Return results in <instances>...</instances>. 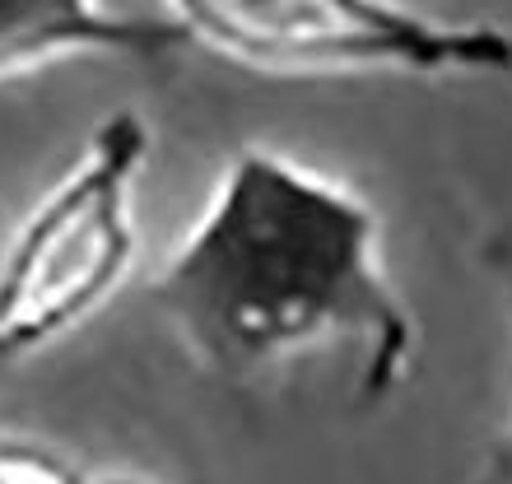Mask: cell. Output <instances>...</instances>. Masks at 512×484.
Segmentation results:
<instances>
[{
  "label": "cell",
  "instance_id": "6da1fadb",
  "mask_svg": "<svg viewBox=\"0 0 512 484\" xmlns=\"http://www.w3.org/2000/svg\"><path fill=\"white\" fill-rule=\"evenodd\" d=\"M149 298L182 350L238 387L340 350L354 405L373 410L415 359V317L387 275L378 210L261 145L229 154Z\"/></svg>",
  "mask_w": 512,
  "mask_h": 484
},
{
  "label": "cell",
  "instance_id": "7a4b0ae2",
  "mask_svg": "<svg viewBox=\"0 0 512 484\" xmlns=\"http://www.w3.org/2000/svg\"><path fill=\"white\" fill-rule=\"evenodd\" d=\"M145 163L149 121L131 108L108 112L14 224L0 256V363L61 345L122 294L140 261L135 191Z\"/></svg>",
  "mask_w": 512,
  "mask_h": 484
},
{
  "label": "cell",
  "instance_id": "3957f363",
  "mask_svg": "<svg viewBox=\"0 0 512 484\" xmlns=\"http://www.w3.org/2000/svg\"><path fill=\"white\" fill-rule=\"evenodd\" d=\"M182 38L256 75L508 80L512 33L410 0H163Z\"/></svg>",
  "mask_w": 512,
  "mask_h": 484
},
{
  "label": "cell",
  "instance_id": "277c9868",
  "mask_svg": "<svg viewBox=\"0 0 512 484\" xmlns=\"http://www.w3.org/2000/svg\"><path fill=\"white\" fill-rule=\"evenodd\" d=\"M187 47L173 19L117 14L103 0H0V84L75 56L159 61Z\"/></svg>",
  "mask_w": 512,
  "mask_h": 484
},
{
  "label": "cell",
  "instance_id": "5b68a950",
  "mask_svg": "<svg viewBox=\"0 0 512 484\" xmlns=\"http://www.w3.org/2000/svg\"><path fill=\"white\" fill-rule=\"evenodd\" d=\"M89 475L42 443L0 438V484H84Z\"/></svg>",
  "mask_w": 512,
  "mask_h": 484
},
{
  "label": "cell",
  "instance_id": "8992f818",
  "mask_svg": "<svg viewBox=\"0 0 512 484\" xmlns=\"http://www.w3.org/2000/svg\"><path fill=\"white\" fill-rule=\"evenodd\" d=\"M485 261H489V270H494V280H499L503 303H508V317H512V233H503L499 242H489ZM475 484H512V424L489 443L485 471H480Z\"/></svg>",
  "mask_w": 512,
  "mask_h": 484
},
{
  "label": "cell",
  "instance_id": "52a82bcc",
  "mask_svg": "<svg viewBox=\"0 0 512 484\" xmlns=\"http://www.w3.org/2000/svg\"><path fill=\"white\" fill-rule=\"evenodd\" d=\"M84 484H149V480H140V475H89Z\"/></svg>",
  "mask_w": 512,
  "mask_h": 484
}]
</instances>
